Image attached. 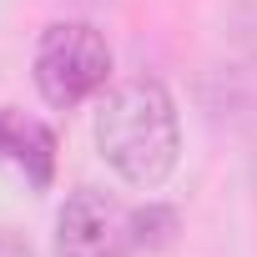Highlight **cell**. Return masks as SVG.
Instances as JSON below:
<instances>
[{"mask_svg":"<svg viewBox=\"0 0 257 257\" xmlns=\"http://www.w3.org/2000/svg\"><path fill=\"white\" fill-rule=\"evenodd\" d=\"M96 152L121 182L142 192L162 187L182 157V121L172 91L152 76L116 81L96 106Z\"/></svg>","mask_w":257,"mask_h":257,"instance_id":"1","label":"cell"},{"mask_svg":"<svg viewBox=\"0 0 257 257\" xmlns=\"http://www.w3.org/2000/svg\"><path fill=\"white\" fill-rule=\"evenodd\" d=\"M111 76V46L86 21H56L36 41V91L56 111H76Z\"/></svg>","mask_w":257,"mask_h":257,"instance_id":"2","label":"cell"},{"mask_svg":"<svg viewBox=\"0 0 257 257\" xmlns=\"http://www.w3.org/2000/svg\"><path fill=\"white\" fill-rule=\"evenodd\" d=\"M132 207L116 202L111 192L76 187L66 207L56 212V257H132Z\"/></svg>","mask_w":257,"mask_h":257,"instance_id":"3","label":"cell"},{"mask_svg":"<svg viewBox=\"0 0 257 257\" xmlns=\"http://www.w3.org/2000/svg\"><path fill=\"white\" fill-rule=\"evenodd\" d=\"M0 162H11L36 192L51 187L56 177V132L26 111H0Z\"/></svg>","mask_w":257,"mask_h":257,"instance_id":"4","label":"cell"},{"mask_svg":"<svg viewBox=\"0 0 257 257\" xmlns=\"http://www.w3.org/2000/svg\"><path fill=\"white\" fill-rule=\"evenodd\" d=\"M132 232H137V252H162V247H172V237H177V212L162 207V202L132 207Z\"/></svg>","mask_w":257,"mask_h":257,"instance_id":"5","label":"cell"},{"mask_svg":"<svg viewBox=\"0 0 257 257\" xmlns=\"http://www.w3.org/2000/svg\"><path fill=\"white\" fill-rule=\"evenodd\" d=\"M0 257H36V247L21 237V232H11V227H0Z\"/></svg>","mask_w":257,"mask_h":257,"instance_id":"6","label":"cell"}]
</instances>
